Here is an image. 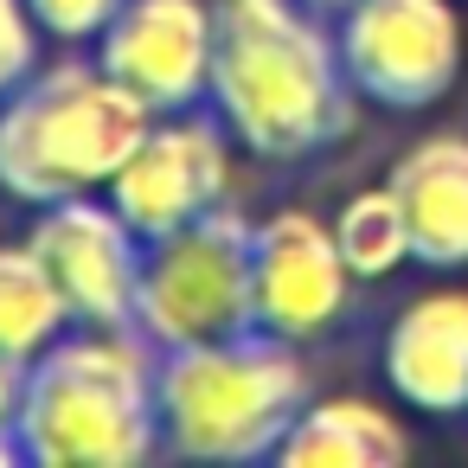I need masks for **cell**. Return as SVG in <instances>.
I'll return each instance as SVG.
<instances>
[{"mask_svg": "<svg viewBox=\"0 0 468 468\" xmlns=\"http://www.w3.org/2000/svg\"><path fill=\"white\" fill-rule=\"evenodd\" d=\"M27 244L52 270L78 327H135L148 238L110 206V193H78L33 212Z\"/></svg>", "mask_w": 468, "mask_h": 468, "instance_id": "cell-8", "label": "cell"}, {"mask_svg": "<svg viewBox=\"0 0 468 468\" xmlns=\"http://www.w3.org/2000/svg\"><path fill=\"white\" fill-rule=\"evenodd\" d=\"M206 103L250 161L295 167L340 148L359 122L334 20L302 0H218V58Z\"/></svg>", "mask_w": 468, "mask_h": 468, "instance_id": "cell-1", "label": "cell"}, {"mask_svg": "<svg viewBox=\"0 0 468 468\" xmlns=\"http://www.w3.org/2000/svg\"><path fill=\"white\" fill-rule=\"evenodd\" d=\"M276 462L282 468H398L410 462V430L404 417H391V404L334 391L302 404V417L276 442Z\"/></svg>", "mask_w": 468, "mask_h": 468, "instance_id": "cell-13", "label": "cell"}, {"mask_svg": "<svg viewBox=\"0 0 468 468\" xmlns=\"http://www.w3.org/2000/svg\"><path fill=\"white\" fill-rule=\"evenodd\" d=\"M161 455L180 462H276V442L314 398L295 340L263 327L161 353Z\"/></svg>", "mask_w": 468, "mask_h": 468, "instance_id": "cell-4", "label": "cell"}, {"mask_svg": "<svg viewBox=\"0 0 468 468\" xmlns=\"http://www.w3.org/2000/svg\"><path fill=\"white\" fill-rule=\"evenodd\" d=\"M334 238H340V257L353 263L359 282H385L391 270L417 263V250H410V218H404L391 180L346 193L340 212H334Z\"/></svg>", "mask_w": 468, "mask_h": 468, "instance_id": "cell-15", "label": "cell"}, {"mask_svg": "<svg viewBox=\"0 0 468 468\" xmlns=\"http://www.w3.org/2000/svg\"><path fill=\"white\" fill-rule=\"evenodd\" d=\"M90 52L148 110H193L212 90L218 0H122V14Z\"/></svg>", "mask_w": 468, "mask_h": 468, "instance_id": "cell-10", "label": "cell"}, {"mask_svg": "<svg viewBox=\"0 0 468 468\" xmlns=\"http://www.w3.org/2000/svg\"><path fill=\"white\" fill-rule=\"evenodd\" d=\"M378 372L404 410L462 417L468 410V289L410 295L378 340Z\"/></svg>", "mask_w": 468, "mask_h": 468, "instance_id": "cell-11", "label": "cell"}, {"mask_svg": "<svg viewBox=\"0 0 468 468\" xmlns=\"http://www.w3.org/2000/svg\"><path fill=\"white\" fill-rule=\"evenodd\" d=\"M154 110L103 71V58H46L14 97H0V193L14 206H58L103 193Z\"/></svg>", "mask_w": 468, "mask_h": 468, "instance_id": "cell-3", "label": "cell"}, {"mask_svg": "<svg viewBox=\"0 0 468 468\" xmlns=\"http://www.w3.org/2000/svg\"><path fill=\"white\" fill-rule=\"evenodd\" d=\"M302 7H308V14H321V20H340L353 0H302Z\"/></svg>", "mask_w": 468, "mask_h": 468, "instance_id": "cell-19", "label": "cell"}, {"mask_svg": "<svg viewBox=\"0 0 468 468\" xmlns=\"http://www.w3.org/2000/svg\"><path fill=\"white\" fill-rule=\"evenodd\" d=\"M391 193L410 218V250L423 270H468V135L436 129L391 161Z\"/></svg>", "mask_w": 468, "mask_h": 468, "instance_id": "cell-12", "label": "cell"}, {"mask_svg": "<svg viewBox=\"0 0 468 468\" xmlns=\"http://www.w3.org/2000/svg\"><path fill=\"white\" fill-rule=\"evenodd\" d=\"M20 391H27V366L14 359H0V468H14L20 462Z\"/></svg>", "mask_w": 468, "mask_h": 468, "instance_id": "cell-18", "label": "cell"}, {"mask_svg": "<svg viewBox=\"0 0 468 468\" xmlns=\"http://www.w3.org/2000/svg\"><path fill=\"white\" fill-rule=\"evenodd\" d=\"M161 346L142 327H71L20 391V462L33 468H142L161 455Z\"/></svg>", "mask_w": 468, "mask_h": 468, "instance_id": "cell-2", "label": "cell"}, {"mask_svg": "<svg viewBox=\"0 0 468 468\" xmlns=\"http://www.w3.org/2000/svg\"><path fill=\"white\" fill-rule=\"evenodd\" d=\"M257 327L295 346H314L321 334H334L353 308V263L340 257L334 218L308 212V206H282L270 218H257Z\"/></svg>", "mask_w": 468, "mask_h": 468, "instance_id": "cell-9", "label": "cell"}, {"mask_svg": "<svg viewBox=\"0 0 468 468\" xmlns=\"http://www.w3.org/2000/svg\"><path fill=\"white\" fill-rule=\"evenodd\" d=\"M238 154H244L238 135L218 122L212 103L154 110V122L142 129V142L129 148V161L116 167V180L103 193L142 238H167V231H180L231 199Z\"/></svg>", "mask_w": 468, "mask_h": 468, "instance_id": "cell-7", "label": "cell"}, {"mask_svg": "<svg viewBox=\"0 0 468 468\" xmlns=\"http://www.w3.org/2000/svg\"><path fill=\"white\" fill-rule=\"evenodd\" d=\"M33 7V20H39V33L52 39V46H97L103 33H110V20L122 14V0H27Z\"/></svg>", "mask_w": 468, "mask_h": 468, "instance_id": "cell-17", "label": "cell"}, {"mask_svg": "<svg viewBox=\"0 0 468 468\" xmlns=\"http://www.w3.org/2000/svg\"><path fill=\"white\" fill-rule=\"evenodd\" d=\"M46 65V33L27 0H0V97H14Z\"/></svg>", "mask_w": 468, "mask_h": 468, "instance_id": "cell-16", "label": "cell"}, {"mask_svg": "<svg viewBox=\"0 0 468 468\" xmlns=\"http://www.w3.org/2000/svg\"><path fill=\"white\" fill-rule=\"evenodd\" d=\"M334 46L359 103L410 116L455 90L468 33L455 0H353L334 20Z\"/></svg>", "mask_w": 468, "mask_h": 468, "instance_id": "cell-6", "label": "cell"}, {"mask_svg": "<svg viewBox=\"0 0 468 468\" xmlns=\"http://www.w3.org/2000/svg\"><path fill=\"white\" fill-rule=\"evenodd\" d=\"M250 263H257V218H244L231 199L167 238H148L135 327L161 353L257 327Z\"/></svg>", "mask_w": 468, "mask_h": 468, "instance_id": "cell-5", "label": "cell"}, {"mask_svg": "<svg viewBox=\"0 0 468 468\" xmlns=\"http://www.w3.org/2000/svg\"><path fill=\"white\" fill-rule=\"evenodd\" d=\"M71 308L52 282V270L39 263V250L20 244H0V359L33 366L58 334H71Z\"/></svg>", "mask_w": 468, "mask_h": 468, "instance_id": "cell-14", "label": "cell"}]
</instances>
